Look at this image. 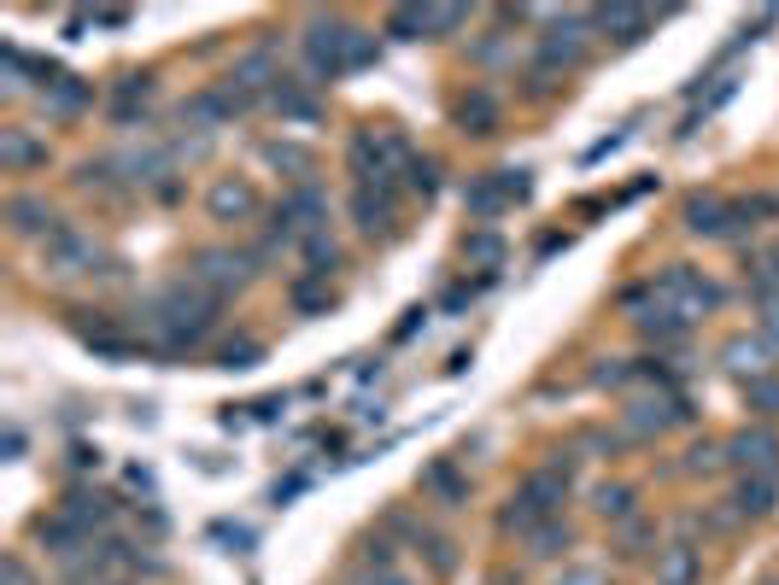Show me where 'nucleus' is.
I'll return each instance as SVG.
<instances>
[{
    "label": "nucleus",
    "mask_w": 779,
    "mask_h": 585,
    "mask_svg": "<svg viewBox=\"0 0 779 585\" xmlns=\"http://www.w3.org/2000/svg\"><path fill=\"white\" fill-rule=\"evenodd\" d=\"M726 462L751 474H779V434L774 427H744V434L726 439Z\"/></svg>",
    "instance_id": "nucleus-8"
},
{
    "label": "nucleus",
    "mask_w": 779,
    "mask_h": 585,
    "mask_svg": "<svg viewBox=\"0 0 779 585\" xmlns=\"http://www.w3.org/2000/svg\"><path fill=\"white\" fill-rule=\"evenodd\" d=\"M352 217H358V229L376 240V234H393L399 229V199H393V182H369L352 194Z\"/></svg>",
    "instance_id": "nucleus-7"
},
{
    "label": "nucleus",
    "mask_w": 779,
    "mask_h": 585,
    "mask_svg": "<svg viewBox=\"0 0 779 585\" xmlns=\"http://www.w3.org/2000/svg\"><path fill=\"white\" fill-rule=\"evenodd\" d=\"M463 24H469L463 7H393L387 12V36H399V42H434Z\"/></svg>",
    "instance_id": "nucleus-4"
},
{
    "label": "nucleus",
    "mask_w": 779,
    "mask_h": 585,
    "mask_svg": "<svg viewBox=\"0 0 779 585\" xmlns=\"http://www.w3.org/2000/svg\"><path fill=\"white\" fill-rule=\"evenodd\" d=\"M744 399H751V410H761V416H779V381H774V375L744 381Z\"/></svg>",
    "instance_id": "nucleus-32"
},
{
    "label": "nucleus",
    "mask_w": 779,
    "mask_h": 585,
    "mask_svg": "<svg viewBox=\"0 0 779 585\" xmlns=\"http://www.w3.org/2000/svg\"><path fill=\"white\" fill-rule=\"evenodd\" d=\"M147 94H152V77H124V82H117V94H112V117H117V124H129V112L141 106Z\"/></svg>",
    "instance_id": "nucleus-28"
},
{
    "label": "nucleus",
    "mask_w": 779,
    "mask_h": 585,
    "mask_svg": "<svg viewBox=\"0 0 779 585\" xmlns=\"http://www.w3.org/2000/svg\"><path fill=\"white\" fill-rule=\"evenodd\" d=\"M42 100H47V112H54V117H77L94 94H89V82H82V77H59V82H47V89H42Z\"/></svg>",
    "instance_id": "nucleus-20"
},
{
    "label": "nucleus",
    "mask_w": 779,
    "mask_h": 585,
    "mask_svg": "<svg viewBox=\"0 0 779 585\" xmlns=\"http://www.w3.org/2000/svg\"><path fill=\"white\" fill-rule=\"evenodd\" d=\"M264 159L270 164H276V170H294V176L305 182V176H311V152H305V147H287V141H270L264 147Z\"/></svg>",
    "instance_id": "nucleus-30"
},
{
    "label": "nucleus",
    "mask_w": 779,
    "mask_h": 585,
    "mask_svg": "<svg viewBox=\"0 0 779 585\" xmlns=\"http://www.w3.org/2000/svg\"><path fill=\"white\" fill-rule=\"evenodd\" d=\"M0 164L12 170V176H24V170H36V164H47V141H36L30 129H0Z\"/></svg>",
    "instance_id": "nucleus-12"
},
{
    "label": "nucleus",
    "mask_w": 779,
    "mask_h": 585,
    "mask_svg": "<svg viewBox=\"0 0 779 585\" xmlns=\"http://www.w3.org/2000/svg\"><path fill=\"white\" fill-rule=\"evenodd\" d=\"M528 544H534V557H563V550L574 544V527L569 521H546L539 532H528Z\"/></svg>",
    "instance_id": "nucleus-29"
},
{
    "label": "nucleus",
    "mask_w": 779,
    "mask_h": 585,
    "mask_svg": "<svg viewBox=\"0 0 779 585\" xmlns=\"http://www.w3.org/2000/svg\"><path fill=\"white\" fill-rule=\"evenodd\" d=\"M247 257L241 252H229V246H206V252H194V264H188V282L194 287H206L211 299H229L234 287H247Z\"/></svg>",
    "instance_id": "nucleus-6"
},
{
    "label": "nucleus",
    "mask_w": 779,
    "mask_h": 585,
    "mask_svg": "<svg viewBox=\"0 0 779 585\" xmlns=\"http://www.w3.org/2000/svg\"><path fill=\"white\" fill-rule=\"evenodd\" d=\"M376 36L369 30H352L341 19H311V30H305V65H311V77H346V71H364V65H376Z\"/></svg>",
    "instance_id": "nucleus-1"
},
{
    "label": "nucleus",
    "mask_w": 779,
    "mask_h": 585,
    "mask_svg": "<svg viewBox=\"0 0 779 585\" xmlns=\"http://www.w3.org/2000/svg\"><path fill=\"white\" fill-rule=\"evenodd\" d=\"M581 54H586L581 19H557L551 36H539V59L546 65H581Z\"/></svg>",
    "instance_id": "nucleus-13"
},
{
    "label": "nucleus",
    "mask_w": 779,
    "mask_h": 585,
    "mask_svg": "<svg viewBox=\"0 0 779 585\" xmlns=\"http://www.w3.org/2000/svg\"><path fill=\"white\" fill-rule=\"evenodd\" d=\"M726 369L733 375H744V381H761L768 375V357H774V346L768 340H726Z\"/></svg>",
    "instance_id": "nucleus-16"
},
{
    "label": "nucleus",
    "mask_w": 779,
    "mask_h": 585,
    "mask_svg": "<svg viewBox=\"0 0 779 585\" xmlns=\"http://www.w3.org/2000/svg\"><path fill=\"white\" fill-rule=\"evenodd\" d=\"M691 469H721V445H691Z\"/></svg>",
    "instance_id": "nucleus-38"
},
{
    "label": "nucleus",
    "mask_w": 779,
    "mask_h": 585,
    "mask_svg": "<svg viewBox=\"0 0 779 585\" xmlns=\"http://www.w3.org/2000/svg\"><path fill=\"white\" fill-rule=\"evenodd\" d=\"M229 82H241L247 94H276L282 89V71H276V59H270V47H252V54L234 59Z\"/></svg>",
    "instance_id": "nucleus-11"
},
{
    "label": "nucleus",
    "mask_w": 779,
    "mask_h": 585,
    "mask_svg": "<svg viewBox=\"0 0 779 585\" xmlns=\"http://www.w3.org/2000/svg\"><path fill=\"white\" fill-rule=\"evenodd\" d=\"M42 264L54 282H77V275H94L100 264V240L94 234H77V229H59L54 240L42 246Z\"/></svg>",
    "instance_id": "nucleus-5"
},
{
    "label": "nucleus",
    "mask_w": 779,
    "mask_h": 585,
    "mask_svg": "<svg viewBox=\"0 0 779 585\" xmlns=\"http://www.w3.org/2000/svg\"><path fill=\"white\" fill-rule=\"evenodd\" d=\"M457 124H463L469 135H493L499 129V100L486 89H469L463 100H457Z\"/></svg>",
    "instance_id": "nucleus-18"
},
{
    "label": "nucleus",
    "mask_w": 779,
    "mask_h": 585,
    "mask_svg": "<svg viewBox=\"0 0 779 585\" xmlns=\"http://www.w3.org/2000/svg\"><path fill=\"white\" fill-rule=\"evenodd\" d=\"M592 509L616 515V521H621V515H633V486H598V492H592Z\"/></svg>",
    "instance_id": "nucleus-31"
},
{
    "label": "nucleus",
    "mask_w": 779,
    "mask_h": 585,
    "mask_svg": "<svg viewBox=\"0 0 779 585\" xmlns=\"http://www.w3.org/2000/svg\"><path fill=\"white\" fill-rule=\"evenodd\" d=\"M65 515H71L82 532H89V527H106V521H112V504H106L100 492H71V497H65Z\"/></svg>",
    "instance_id": "nucleus-23"
},
{
    "label": "nucleus",
    "mask_w": 779,
    "mask_h": 585,
    "mask_svg": "<svg viewBox=\"0 0 779 585\" xmlns=\"http://www.w3.org/2000/svg\"><path fill=\"white\" fill-rule=\"evenodd\" d=\"M656 299H663L668 311H680L686 322H698V317H709L721 305V287L709 282L703 269H691V264H668L663 282H656Z\"/></svg>",
    "instance_id": "nucleus-3"
},
{
    "label": "nucleus",
    "mask_w": 779,
    "mask_h": 585,
    "mask_svg": "<svg viewBox=\"0 0 779 585\" xmlns=\"http://www.w3.org/2000/svg\"><path fill=\"white\" fill-rule=\"evenodd\" d=\"M0 580H7V585H36V580H30V567H24L19 557H7V562H0Z\"/></svg>",
    "instance_id": "nucleus-37"
},
{
    "label": "nucleus",
    "mask_w": 779,
    "mask_h": 585,
    "mask_svg": "<svg viewBox=\"0 0 779 585\" xmlns=\"http://www.w3.org/2000/svg\"><path fill=\"white\" fill-rule=\"evenodd\" d=\"M756 322H761V340L779 352V299H768V305H756Z\"/></svg>",
    "instance_id": "nucleus-34"
},
{
    "label": "nucleus",
    "mask_w": 779,
    "mask_h": 585,
    "mask_svg": "<svg viewBox=\"0 0 779 585\" xmlns=\"http://www.w3.org/2000/svg\"><path fill=\"white\" fill-rule=\"evenodd\" d=\"M252 357H259V340H234V346H224V364L229 369H247Z\"/></svg>",
    "instance_id": "nucleus-35"
},
{
    "label": "nucleus",
    "mask_w": 779,
    "mask_h": 585,
    "mask_svg": "<svg viewBox=\"0 0 779 585\" xmlns=\"http://www.w3.org/2000/svg\"><path fill=\"white\" fill-rule=\"evenodd\" d=\"M7 222H12V234H42V246L59 234V211L47 199H36V194H12L7 199Z\"/></svg>",
    "instance_id": "nucleus-10"
},
{
    "label": "nucleus",
    "mask_w": 779,
    "mask_h": 585,
    "mask_svg": "<svg viewBox=\"0 0 779 585\" xmlns=\"http://www.w3.org/2000/svg\"><path fill=\"white\" fill-rule=\"evenodd\" d=\"M211 322H217V299L194 282L164 287L159 299H152V311H147V329L159 334L164 346H199V340L211 334Z\"/></svg>",
    "instance_id": "nucleus-2"
},
{
    "label": "nucleus",
    "mask_w": 779,
    "mask_h": 585,
    "mask_svg": "<svg viewBox=\"0 0 779 585\" xmlns=\"http://www.w3.org/2000/svg\"><path fill=\"white\" fill-rule=\"evenodd\" d=\"M592 24H598V30H609L616 42H639V36H645V30H651L656 19H651L645 7H604V12H592Z\"/></svg>",
    "instance_id": "nucleus-17"
},
{
    "label": "nucleus",
    "mask_w": 779,
    "mask_h": 585,
    "mask_svg": "<svg viewBox=\"0 0 779 585\" xmlns=\"http://www.w3.org/2000/svg\"><path fill=\"white\" fill-rule=\"evenodd\" d=\"M404 176H411V194H422V199H428L434 187H439V164H434V159H422V152H416V159L404 164Z\"/></svg>",
    "instance_id": "nucleus-33"
},
{
    "label": "nucleus",
    "mask_w": 779,
    "mask_h": 585,
    "mask_svg": "<svg viewBox=\"0 0 779 585\" xmlns=\"http://www.w3.org/2000/svg\"><path fill=\"white\" fill-rule=\"evenodd\" d=\"M422 486H428V492H439V497H446V504H469V480L457 474L451 462H434V469L422 474Z\"/></svg>",
    "instance_id": "nucleus-27"
},
{
    "label": "nucleus",
    "mask_w": 779,
    "mask_h": 585,
    "mask_svg": "<svg viewBox=\"0 0 779 585\" xmlns=\"http://www.w3.org/2000/svg\"><path fill=\"white\" fill-rule=\"evenodd\" d=\"M106 585H117V580H106Z\"/></svg>",
    "instance_id": "nucleus-39"
},
{
    "label": "nucleus",
    "mask_w": 779,
    "mask_h": 585,
    "mask_svg": "<svg viewBox=\"0 0 779 585\" xmlns=\"http://www.w3.org/2000/svg\"><path fill=\"white\" fill-rule=\"evenodd\" d=\"M686 329H691V322H686L680 311H668V305H663V311H645V317H639V334H645V340H656V346L680 340Z\"/></svg>",
    "instance_id": "nucleus-25"
},
{
    "label": "nucleus",
    "mask_w": 779,
    "mask_h": 585,
    "mask_svg": "<svg viewBox=\"0 0 779 585\" xmlns=\"http://www.w3.org/2000/svg\"><path fill=\"white\" fill-rule=\"evenodd\" d=\"M703 580V557L691 544H668L656 557V585H698Z\"/></svg>",
    "instance_id": "nucleus-15"
},
{
    "label": "nucleus",
    "mask_w": 779,
    "mask_h": 585,
    "mask_svg": "<svg viewBox=\"0 0 779 585\" xmlns=\"http://www.w3.org/2000/svg\"><path fill=\"white\" fill-rule=\"evenodd\" d=\"M774 492H779V474H744L738 492H733V504H738V515H768Z\"/></svg>",
    "instance_id": "nucleus-21"
},
{
    "label": "nucleus",
    "mask_w": 779,
    "mask_h": 585,
    "mask_svg": "<svg viewBox=\"0 0 779 585\" xmlns=\"http://www.w3.org/2000/svg\"><path fill=\"white\" fill-rule=\"evenodd\" d=\"M287 299H294L299 317H317V311H329V305H334V287H329V275H311V269H305L299 282L287 287Z\"/></svg>",
    "instance_id": "nucleus-19"
},
{
    "label": "nucleus",
    "mask_w": 779,
    "mask_h": 585,
    "mask_svg": "<svg viewBox=\"0 0 779 585\" xmlns=\"http://www.w3.org/2000/svg\"><path fill=\"white\" fill-rule=\"evenodd\" d=\"M557 585H609L604 567H569V574H557Z\"/></svg>",
    "instance_id": "nucleus-36"
},
{
    "label": "nucleus",
    "mask_w": 779,
    "mask_h": 585,
    "mask_svg": "<svg viewBox=\"0 0 779 585\" xmlns=\"http://www.w3.org/2000/svg\"><path fill=\"white\" fill-rule=\"evenodd\" d=\"M463 257H469V264H481V269H499V264H504V234H499V229L463 234Z\"/></svg>",
    "instance_id": "nucleus-24"
},
{
    "label": "nucleus",
    "mask_w": 779,
    "mask_h": 585,
    "mask_svg": "<svg viewBox=\"0 0 779 585\" xmlns=\"http://www.w3.org/2000/svg\"><path fill=\"white\" fill-rule=\"evenodd\" d=\"M463 205H469V217H481V222H493L504 205H511V187H504V176L493 170V176H476L463 187Z\"/></svg>",
    "instance_id": "nucleus-14"
},
{
    "label": "nucleus",
    "mask_w": 779,
    "mask_h": 585,
    "mask_svg": "<svg viewBox=\"0 0 779 585\" xmlns=\"http://www.w3.org/2000/svg\"><path fill=\"white\" fill-rule=\"evenodd\" d=\"M299 246H305V269H311V275H329L334 264H341V246H334V234H329V229L305 234Z\"/></svg>",
    "instance_id": "nucleus-26"
},
{
    "label": "nucleus",
    "mask_w": 779,
    "mask_h": 585,
    "mask_svg": "<svg viewBox=\"0 0 779 585\" xmlns=\"http://www.w3.org/2000/svg\"><path fill=\"white\" fill-rule=\"evenodd\" d=\"M206 211H211L217 222H247V217L264 211V199L252 194V182H241V176H217V182L206 187Z\"/></svg>",
    "instance_id": "nucleus-9"
},
{
    "label": "nucleus",
    "mask_w": 779,
    "mask_h": 585,
    "mask_svg": "<svg viewBox=\"0 0 779 585\" xmlns=\"http://www.w3.org/2000/svg\"><path fill=\"white\" fill-rule=\"evenodd\" d=\"M270 106H276L282 117H294V124H311V117L323 112V106H317L311 94H305V82H294V77H282V89L270 94Z\"/></svg>",
    "instance_id": "nucleus-22"
}]
</instances>
